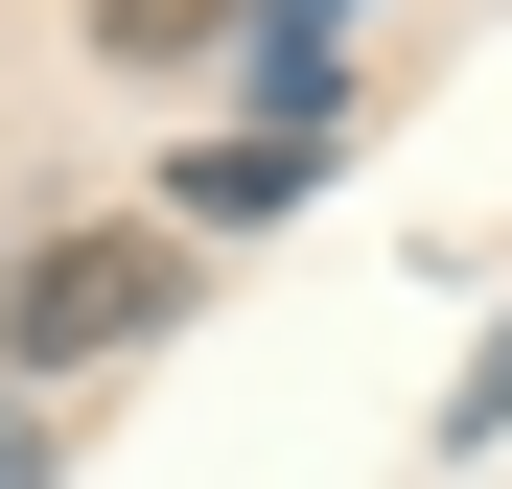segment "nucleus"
Masks as SVG:
<instances>
[{
    "instance_id": "1",
    "label": "nucleus",
    "mask_w": 512,
    "mask_h": 489,
    "mask_svg": "<svg viewBox=\"0 0 512 489\" xmlns=\"http://www.w3.org/2000/svg\"><path fill=\"white\" fill-rule=\"evenodd\" d=\"M163 303H187V233H24L0 257V350L24 373H117Z\"/></svg>"
},
{
    "instance_id": "2",
    "label": "nucleus",
    "mask_w": 512,
    "mask_h": 489,
    "mask_svg": "<svg viewBox=\"0 0 512 489\" xmlns=\"http://www.w3.org/2000/svg\"><path fill=\"white\" fill-rule=\"evenodd\" d=\"M326 163L303 140H187V233H256V210H303Z\"/></svg>"
},
{
    "instance_id": "3",
    "label": "nucleus",
    "mask_w": 512,
    "mask_h": 489,
    "mask_svg": "<svg viewBox=\"0 0 512 489\" xmlns=\"http://www.w3.org/2000/svg\"><path fill=\"white\" fill-rule=\"evenodd\" d=\"M233 24H256V0H94V47H117V70H187V47H233Z\"/></svg>"
},
{
    "instance_id": "4",
    "label": "nucleus",
    "mask_w": 512,
    "mask_h": 489,
    "mask_svg": "<svg viewBox=\"0 0 512 489\" xmlns=\"http://www.w3.org/2000/svg\"><path fill=\"white\" fill-rule=\"evenodd\" d=\"M0 489H47V420H24V396H0Z\"/></svg>"
}]
</instances>
